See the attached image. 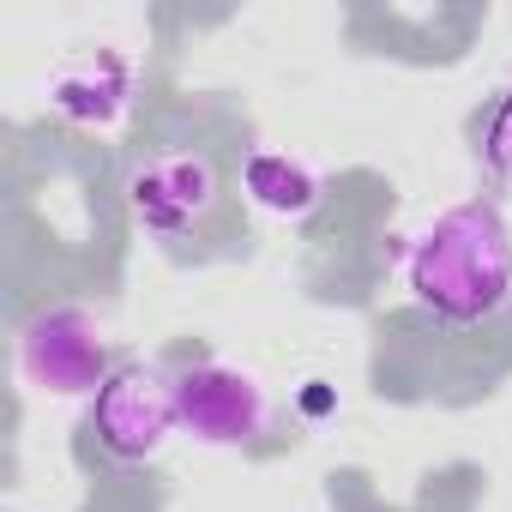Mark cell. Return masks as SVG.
<instances>
[{
  "label": "cell",
  "instance_id": "6da1fadb",
  "mask_svg": "<svg viewBox=\"0 0 512 512\" xmlns=\"http://www.w3.org/2000/svg\"><path fill=\"white\" fill-rule=\"evenodd\" d=\"M410 296L470 332V326H488L506 302H512V223L494 199H464V205H446L410 247Z\"/></svg>",
  "mask_w": 512,
  "mask_h": 512
},
{
  "label": "cell",
  "instance_id": "7a4b0ae2",
  "mask_svg": "<svg viewBox=\"0 0 512 512\" xmlns=\"http://www.w3.org/2000/svg\"><path fill=\"white\" fill-rule=\"evenodd\" d=\"M127 211L145 235H157L163 247H193L229 229V169L205 151V145H169V151H145L133 157L127 181Z\"/></svg>",
  "mask_w": 512,
  "mask_h": 512
},
{
  "label": "cell",
  "instance_id": "3957f363",
  "mask_svg": "<svg viewBox=\"0 0 512 512\" xmlns=\"http://www.w3.org/2000/svg\"><path fill=\"white\" fill-rule=\"evenodd\" d=\"M85 428L97 452L121 470L151 464L175 434H181V404H175V374L157 362H121L103 392L85 404Z\"/></svg>",
  "mask_w": 512,
  "mask_h": 512
},
{
  "label": "cell",
  "instance_id": "277c9868",
  "mask_svg": "<svg viewBox=\"0 0 512 512\" xmlns=\"http://www.w3.org/2000/svg\"><path fill=\"white\" fill-rule=\"evenodd\" d=\"M115 368V338L79 302H49L19 326V374L49 398H97Z\"/></svg>",
  "mask_w": 512,
  "mask_h": 512
},
{
  "label": "cell",
  "instance_id": "5b68a950",
  "mask_svg": "<svg viewBox=\"0 0 512 512\" xmlns=\"http://www.w3.org/2000/svg\"><path fill=\"white\" fill-rule=\"evenodd\" d=\"M175 404H181V434H193L199 446H229V452H253L272 434V398L247 368L229 362H193L175 368Z\"/></svg>",
  "mask_w": 512,
  "mask_h": 512
},
{
  "label": "cell",
  "instance_id": "8992f818",
  "mask_svg": "<svg viewBox=\"0 0 512 512\" xmlns=\"http://www.w3.org/2000/svg\"><path fill=\"white\" fill-rule=\"evenodd\" d=\"M43 97H49V115H61L67 127L109 133L127 121V109L139 97V61L115 43H85L49 67Z\"/></svg>",
  "mask_w": 512,
  "mask_h": 512
},
{
  "label": "cell",
  "instance_id": "52a82bcc",
  "mask_svg": "<svg viewBox=\"0 0 512 512\" xmlns=\"http://www.w3.org/2000/svg\"><path fill=\"white\" fill-rule=\"evenodd\" d=\"M241 193L260 205L266 217L296 223V217H308V211L320 205V175H314L296 151L260 145V151H247V163H241Z\"/></svg>",
  "mask_w": 512,
  "mask_h": 512
},
{
  "label": "cell",
  "instance_id": "ba28073f",
  "mask_svg": "<svg viewBox=\"0 0 512 512\" xmlns=\"http://www.w3.org/2000/svg\"><path fill=\"white\" fill-rule=\"evenodd\" d=\"M476 163L494 187H512V85L488 103V115L476 127Z\"/></svg>",
  "mask_w": 512,
  "mask_h": 512
},
{
  "label": "cell",
  "instance_id": "9c48e42d",
  "mask_svg": "<svg viewBox=\"0 0 512 512\" xmlns=\"http://www.w3.org/2000/svg\"><path fill=\"white\" fill-rule=\"evenodd\" d=\"M296 404H302L308 422H326V416L338 410V386H332V380H308V386L296 392Z\"/></svg>",
  "mask_w": 512,
  "mask_h": 512
}]
</instances>
